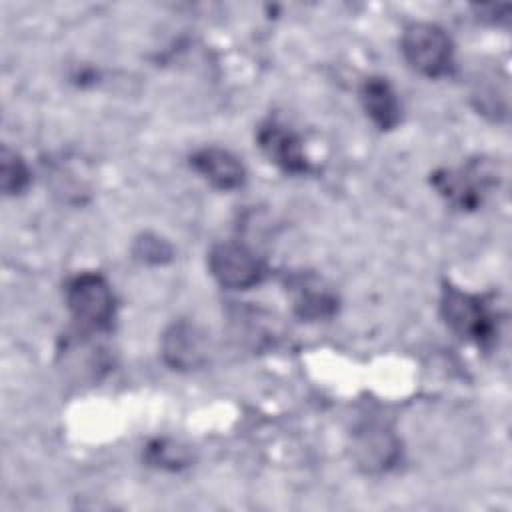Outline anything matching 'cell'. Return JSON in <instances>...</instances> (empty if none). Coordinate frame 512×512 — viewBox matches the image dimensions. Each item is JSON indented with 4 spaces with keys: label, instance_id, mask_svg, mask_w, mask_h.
I'll return each mask as SVG.
<instances>
[{
    "label": "cell",
    "instance_id": "8fae6325",
    "mask_svg": "<svg viewBox=\"0 0 512 512\" xmlns=\"http://www.w3.org/2000/svg\"><path fill=\"white\" fill-rule=\"evenodd\" d=\"M360 102L372 124L382 130H394L402 118V104L392 84L382 76H368L360 86Z\"/></svg>",
    "mask_w": 512,
    "mask_h": 512
},
{
    "label": "cell",
    "instance_id": "5b68a950",
    "mask_svg": "<svg viewBox=\"0 0 512 512\" xmlns=\"http://www.w3.org/2000/svg\"><path fill=\"white\" fill-rule=\"evenodd\" d=\"M208 270L212 278L228 290H248L258 286L268 268L262 258L244 242H216L208 252Z\"/></svg>",
    "mask_w": 512,
    "mask_h": 512
},
{
    "label": "cell",
    "instance_id": "8992f818",
    "mask_svg": "<svg viewBox=\"0 0 512 512\" xmlns=\"http://www.w3.org/2000/svg\"><path fill=\"white\" fill-rule=\"evenodd\" d=\"M352 460L364 474H384L402 456L398 436L380 422H366L352 432Z\"/></svg>",
    "mask_w": 512,
    "mask_h": 512
},
{
    "label": "cell",
    "instance_id": "4fadbf2b",
    "mask_svg": "<svg viewBox=\"0 0 512 512\" xmlns=\"http://www.w3.org/2000/svg\"><path fill=\"white\" fill-rule=\"evenodd\" d=\"M30 184V170L28 164L24 162V158L8 148L2 146L0 152V188L6 196H20L22 192H26Z\"/></svg>",
    "mask_w": 512,
    "mask_h": 512
},
{
    "label": "cell",
    "instance_id": "9c48e42d",
    "mask_svg": "<svg viewBox=\"0 0 512 512\" xmlns=\"http://www.w3.org/2000/svg\"><path fill=\"white\" fill-rule=\"evenodd\" d=\"M256 142L262 154L286 174L302 176L312 172V164L304 152L300 136L286 124L268 118L256 128Z\"/></svg>",
    "mask_w": 512,
    "mask_h": 512
},
{
    "label": "cell",
    "instance_id": "30bf717a",
    "mask_svg": "<svg viewBox=\"0 0 512 512\" xmlns=\"http://www.w3.org/2000/svg\"><path fill=\"white\" fill-rule=\"evenodd\" d=\"M190 166L212 188L222 192L238 190L246 182V168L242 160L230 150L218 146H206L190 154Z\"/></svg>",
    "mask_w": 512,
    "mask_h": 512
},
{
    "label": "cell",
    "instance_id": "7c38bea8",
    "mask_svg": "<svg viewBox=\"0 0 512 512\" xmlns=\"http://www.w3.org/2000/svg\"><path fill=\"white\" fill-rule=\"evenodd\" d=\"M144 460L152 468L176 472L192 464V454L184 444L176 440L156 438L144 448Z\"/></svg>",
    "mask_w": 512,
    "mask_h": 512
},
{
    "label": "cell",
    "instance_id": "277c9868",
    "mask_svg": "<svg viewBox=\"0 0 512 512\" xmlns=\"http://www.w3.org/2000/svg\"><path fill=\"white\" fill-rule=\"evenodd\" d=\"M404 60L426 78H442L454 68V44L446 30L432 22H410L400 38Z\"/></svg>",
    "mask_w": 512,
    "mask_h": 512
},
{
    "label": "cell",
    "instance_id": "ba28073f",
    "mask_svg": "<svg viewBox=\"0 0 512 512\" xmlns=\"http://www.w3.org/2000/svg\"><path fill=\"white\" fill-rule=\"evenodd\" d=\"M160 354L172 370H198L208 362V336L198 324L186 318L174 320L162 334Z\"/></svg>",
    "mask_w": 512,
    "mask_h": 512
},
{
    "label": "cell",
    "instance_id": "6da1fadb",
    "mask_svg": "<svg viewBox=\"0 0 512 512\" xmlns=\"http://www.w3.org/2000/svg\"><path fill=\"white\" fill-rule=\"evenodd\" d=\"M440 316L456 336L480 348H490L498 338V314L492 304L450 282L442 284Z\"/></svg>",
    "mask_w": 512,
    "mask_h": 512
},
{
    "label": "cell",
    "instance_id": "7a4b0ae2",
    "mask_svg": "<svg viewBox=\"0 0 512 512\" xmlns=\"http://www.w3.org/2000/svg\"><path fill=\"white\" fill-rule=\"evenodd\" d=\"M66 306L72 318L90 332L112 330L116 318V298L108 280L100 272L84 270L66 282Z\"/></svg>",
    "mask_w": 512,
    "mask_h": 512
},
{
    "label": "cell",
    "instance_id": "5bb4252c",
    "mask_svg": "<svg viewBox=\"0 0 512 512\" xmlns=\"http://www.w3.org/2000/svg\"><path fill=\"white\" fill-rule=\"evenodd\" d=\"M132 256L142 264L162 266L174 258V248L166 238L154 232H142L140 236L134 238Z\"/></svg>",
    "mask_w": 512,
    "mask_h": 512
},
{
    "label": "cell",
    "instance_id": "3957f363",
    "mask_svg": "<svg viewBox=\"0 0 512 512\" xmlns=\"http://www.w3.org/2000/svg\"><path fill=\"white\" fill-rule=\"evenodd\" d=\"M430 184L436 192L460 212L478 210L484 198L498 184V172L484 158L470 160L460 168H442L430 174Z\"/></svg>",
    "mask_w": 512,
    "mask_h": 512
},
{
    "label": "cell",
    "instance_id": "52a82bcc",
    "mask_svg": "<svg viewBox=\"0 0 512 512\" xmlns=\"http://www.w3.org/2000/svg\"><path fill=\"white\" fill-rule=\"evenodd\" d=\"M284 286L290 296L292 310L300 320H328L338 312V294L324 282V278H320L314 272H290L284 278Z\"/></svg>",
    "mask_w": 512,
    "mask_h": 512
}]
</instances>
